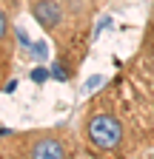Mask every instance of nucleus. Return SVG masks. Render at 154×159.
Segmentation results:
<instances>
[{
    "label": "nucleus",
    "instance_id": "8",
    "mask_svg": "<svg viewBox=\"0 0 154 159\" xmlns=\"http://www.w3.org/2000/svg\"><path fill=\"white\" fill-rule=\"evenodd\" d=\"M51 77H54V80H60V83H66V80H69V74H66L63 63H54V66H51Z\"/></svg>",
    "mask_w": 154,
    "mask_h": 159
},
{
    "label": "nucleus",
    "instance_id": "4",
    "mask_svg": "<svg viewBox=\"0 0 154 159\" xmlns=\"http://www.w3.org/2000/svg\"><path fill=\"white\" fill-rule=\"evenodd\" d=\"M12 40H14V26L9 20L6 6H0V54L12 57Z\"/></svg>",
    "mask_w": 154,
    "mask_h": 159
},
{
    "label": "nucleus",
    "instance_id": "1",
    "mask_svg": "<svg viewBox=\"0 0 154 159\" xmlns=\"http://www.w3.org/2000/svg\"><path fill=\"white\" fill-rule=\"evenodd\" d=\"M86 139H89V145L94 151H100V153H117L126 142V128L120 122V116L117 114H111V111H97V114H91L86 119Z\"/></svg>",
    "mask_w": 154,
    "mask_h": 159
},
{
    "label": "nucleus",
    "instance_id": "6",
    "mask_svg": "<svg viewBox=\"0 0 154 159\" xmlns=\"http://www.w3.org/2000/svg\"><path fill=\"white\" fill-rule=\"evenodd\" d=\"M14 40L20 43L26 51H31V40H29V34H26V29H14Z\"/></svg>",
    "mask_w": 154,
    "mask_h": 159
},
{
    "label": "nucleus",
    "instance_id": "10",
    "mask_svg": "<svg viewBox=\"0 0 154 159\" xmlns=\"http://www.w3.org/2000/svg\"><path fill=\"white\" fill-rule=\"evenodd\" d=\"M108 23H111V17H100V20H97V29H94V34H91V37H100V31H103Z\"/></svg>",
    "mask_w": 154,
    "mask_h": 159
},
{
    "label": "nucleus",
    "instance_id": "2",
    "mask_svg": "<svg viewBox=\"0 0 154 159\" xmlns=\"http://www.w3.org/2000/svg\"><path fill=\"white\" fill-rule=\"evenodd\" d=\"M29 9H31V17L49 34H57L63 29V23H66V6L60 0H31Z\"/></svg>",
    "mask_w": 154,
    "mask_h": 159
},
{
    "label": "nucleus",
    "instance_id": "3",
    "mask_svg": "<svg viewBox=\"0 0 154 159\" xmlns=\"http://www.w3.org/2000/svg\"><path fill=\"white\" fill-rule=\"evenodd\" d=\"M29 159H66V145L54 134H40L29 142Z\"/></svg>",
    "mask_w": 154,
    "mask_h": 159
},
{
    "label": "nucleus",
    "instance_id": "11",
    "mask_svg": "<svg viewBox=\"0 0 154 159\" xmlns=\"http://www.w3.org/2000/svg\"><path fill=\"white\" fill-rule=\"evenodd\" d=\"M100 83H103V77H89V80H86V91H94Z\"/></svg>",
    "mask_w": 154,
    "mask_h": 159
},
{
    "label": "nucleus",
    "instance_id": "5",
    "mask_svg": "<svg viewBox=\"0 0 154 159\" xmlns=\"http://www.w3.org/2000/svg\"><path fill=\"white\" fill-rule=\"evenodd\" d=\"M51 77V71H46L43 66H37V68H31V83H37V85H43L46 80Z\"/></svg>",
    "mask_w": 154,
    "mask_h": 159
},
{
    "label": "nucleus",
    "instance_id": "12",
    "mask_svg": "<svg viewBox=\"0 0 154 159\" xmlns=\"http://www.w3.org/2000/svg\"><path fill=\"white\" fill-rule=\"evenodd\" d=\"M151 29H154V11H151Z\"/></svg>",
    "mask_w": 154,
    "mask_h": 159
},
{
    "label": "nucleus",
    "instance_id": "9",
    "mask_svg": "<svg viewBox=\"0 0 154 159\" xmlns=\"http://www.w3.org/2000/svg\"><path fill=\"white\" fill-rule=\"evenodd\" d=\"M6 74H9V57H3V54H0V85H3Z\"/></svg>",
    "mask_w": 154,
    "mask_h": 159
},
{
    "label": "nucleus",
    "instance_id": "7",
    "mask_svg": "<svg viewBox=\"0 0 154 159\" xmlns=\"http://www.w3.org/2000/svg\"><path fill=\"white\" fill-rule=\"evenodd\" d=\"M31 54L43 63V60L49 57V46H46V43H31Z\"/></svg>",
    "mask_w": 154,
    "mask_h": 159
}]
</instances>
